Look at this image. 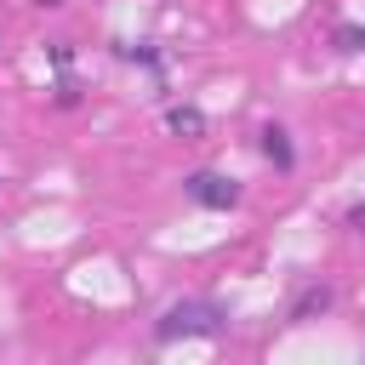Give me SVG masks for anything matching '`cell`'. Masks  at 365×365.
I'll use <instances>...</instances> for the list:
<instances>
[{
  "label": "cell",
  "mask_w": 365,
  "mask_h": 365,
  "mask_svg": "<svg viewBox=\"0 0 365 365\" xmlns=\"http://www.w3.org/2000/svg\"><path fill=\"white\" fill-rule=\"evenodd\" d=\"M228 331V308L217 297H182L154 319V342H188V336H222Z\"/></svg>",
  "instance_id": "6da1fadb"
},
{
  "label": "cell",
  "mask_w": 365,
  "mask_h": 365,
  "mask_svg": "<svg viewBox=\"0 0 365 365\" xmlns=\"http://www.w3.org/2000/svg\"><path fill=\"white\" fill-rule=\"evenodd\" d=\"M182 194H188L194 205H205V211H234V205L245 200L240 177H228V171H211V165L188 171V177H182Z\"/></svg>",
  "instance_id": "7a4b0ae2"
},
{
  "label": "cell",
  "mask_w": 365,
  "mask_h": 365,
  "mask_svg": "<svg viewBox=\"0 0 365 365\" xmlns=\"http://www.w3.org/2000/svg\"><path fill=\"white\" fill-rule=\"evenodd\" d=\"M331 308H336V291H331L325 279H308V285L291 291V302H285V325H314V319H325Z\"/></svg>",
  "instance_id": "3957f363"
},
{
  "label": "cell",
  "mask_w": 365,
  "mask_h": 365,
  "mask_svg": "<svg viewBox=\"0 0 365 365\" xmlns=\"http://www.w3.org/2000/svg\"><path fill=\"white\" fill-rule=\"evenodd\" d=\"M257 148H262V160H268L274 171H297V143H291V131H285L279 120H268V125L257 131Z\"/></svg>",
  "instance_id": "277c9868"
},
{
  "label": "cell",
  "mask_w": 365,
  "mask_h": 365,
  "mask_svg": "<svg viewBox=\"0 0 365 365\" xmlns=\"http://www.w3.org/2000/svg\"><path fill=\"white\" fill-rule=\"evenodd\" d=\"M165 131L182 137V143H200V137H205V114H200L194 103H171V108H165Z\"/></svg>",
  "instance_id": "5b68a950"
},
{
  "label": "cell",
  "mask_w": 365,
  "mask_h": 365,
  "mask_svg": "<svg viewBox=\"0 0 365 365\" xmlns=\"http://www.w3.org/2000/svg\"><path fill=\"white\" fill-rule=\"evenodd\" d=\"M51 103H57V108H80V103H86V86L74 80V68H63V74H57V86H51Z\"/></svg>",
  "instance_id": "8992f818"
},
{
  "label": "cell",
  "mask_w": 365,
  "mask_h": 365,
  "mask_svg": "<svg viewBox=\"0 0 365 365\" xmlns=\"http://www.w3.org/2000/svg\"><path fill=\"white\" fill-rule=\"evenodd\" d=\"M114 57H120V63H143V68H154V74L165 68V57H160L154 46H114Z\"/></svg>",
  "instance_id": "52a82bcc"
},
{
  "label": "cell",
  "mask_w": 365,
  "mask_h": 365,
  "mask_svg": "<svg viewBox=\"0 0 365 365\" xmlns=\"http://www.w3.org/2000/svg\"><path fill=\"white\" fill-rule=\"evenodd\" d=\"M331 46H336V51H365V29H359V23H336V29H331Z\"/></svg>",
  "instance_id": "ba28073f"
},
{
  "label": "cell",
  "mask_w": 365,
  "mask_h": 365,
  "mask_svg": "<svg viewBox=\"0 0 365 365\" xmlns=\"http://www.w3.org/2000/svg\"><path fill=\"white\" fill-rule=\"evenodd\" d=\"M46 63L63 74V68H74V40H46Z\"/></svg>",
  "instance_id": "9c48e42d"
},
{
  "label": "cell",
  "mask_w": 365,
  "mask_h": 365,
  "mask_svg": "<svg viewBox=\"0 0 365 365\" xmlns=\"http://www.w3.org/2000/svg\"><path fill=\"white\" fill-rule=\"evenodd\" d=\"M342 228H354V234H365V200H359V205H348V211H342Z\"/></svg>",
  "instance_id": "30bf717a"
},
{
  "label": "cell",
  "mask_w": 365,
  "mask_h": 365,
  "mask_svg": "<svg viewBox=\"0 0 365 365\" xmlns=\"http://www.w3.org/2000/svg\"><path fill=\"white\" fill-rule=\"evenodd\" d=\"M34 6H63V0H34Z\"/></svg>",
  "instance_id": "8fae6325"
}]
</instances>
